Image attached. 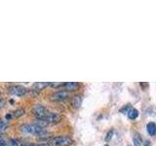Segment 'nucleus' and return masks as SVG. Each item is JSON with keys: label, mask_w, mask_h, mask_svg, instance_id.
Masks as SVG:
<instances>
[{"label": "nucleus", "mask_w": 156, "mask_h": 146, "mask_svg": "<svg viewBox=\"0 0 156 146\" xmlns=\"http://www.w3.org/2000/svg\"><path fill=\"white\" fill-rule=\"evenodd\" d=\"M67 91H74L76 88L78 87V83L76 82H67L63 86Z\"/></svg>", "instance_id": "nucleus-10"}, {"label": "nucleus", "mask_w": 156, "mask_h": 146, "mask_svg": "<svg viewBox=\"0 0 156 146\" xmlns=\"http://www.w3.org/2000/svg\"><path fill=\"white\" fill-rule=\"evenodd\" d=\"M144 146H150V142H149V141H146Z\"/></svg>", "instance_id": "nucleus-23"}, {"label": "nucleus", "mask_w": 156, "mask_h": 146, "mask_svg": "<svg viewBox=\"0 0 156 146\" xmlns=\"http://www.w3.org/2000/svg\"><path fill=\"white\" fill-rule=\"evenodd\" d=\"M50 86L54 88H58L61 86H65V84L63 83H50Z\"/></svg>", "instance_id": "nucleus-18"}, {"label": "nucleus", "mask_w": 156, "mask_h": 146, "mask_svg": "<svg viewBox=\"0 0 156 146\" xmlns=\"http://www.w3.org/2000/svg\"><path fill=\"white\" fill-rule=\"evenodd\" d=\"M7 127H8V123L5 120H2L1 121V131L2 133L7 129Z\"/></svg>", "instance_id": "nucleus-16"}, {"label": "nucleus", "mask_w": 156, "mask_h": 146, "mask_svg": "<svg viewBox=\"0 0 156 146\" xmlns=\"http://www.w3.org/2000/svg\"><path fill=\"white\" fill-rule=\"evenodd\" d=\"M8 145L9 146H23V144L17 139H11L8 142Z\"/></svg>", "instance_id": "nucleus-15"}, {"label": "nucleus", "mask_w": 156, "mask_h": 146, "mask_svg": "<svg viewBox=\"0 0 156 146\" xmlns=\"http://www.w3.org/2000/svg\"><path fill=\"white\" fill-rule=\"evenodd\" d=\"M68 96H69V94L67 91H58L51 96V99L55 101H61L66 99Z\"/></svg>", "instance_id": "nucleus-5"}, {"label": "nucleus", "mask_w": 156, "mask_h": 146, "mask_svg": "<svg viewBox=\"0 0 156 146\" xmlns=\"http://www.w3.org/2000/svg\"><path fill=\"white\" fill-rule=\"evenodd\" d=\"M33 113L39 119H43L48 114V110L41 104H36L33 107Z\"/></svg>", "instance_id": "nucleus-4"}, {"label": "nucleus", "mask_w": 156, "mask_h": 146, "mask_svg": "<svg viewBox=\"0 0 156 146\" xmlns=\"http://www.w3.org/2000/svg\"><path fill=\"white\" fill-rule=\"evenodd\" d=\"M105 146H108V145H105Z\"/></svg>", "instance_id": "nucleus-24"}, {"label": "nucleus", "mask_w": 156, "mask_h": 146, "mask_svg": "<svg viewBox=\"0 0 156 146\" xmlns=\"http://www.w3.org/2000/svg\"><path fill=\"white\" fill-rule=\"evenodd\" d=\"M20 130L24 134H35V135L39 136V137H48V135H49V133H47V131L44 130V128H41V127H39L35 124L22 125L20 127Z\"/></svg>", "instance_id": "nucleus-1"}, {"label": "nucleus", "mask_w": 156, "mask_h": 146, "mask_svg": "<svg viewBox=\"0 0 156 146\" xmlns=\"http://www.w3.org/2000/svg\"><path fill=\"white\" fill-rule=\"evenodd\" d=\"M28 146H49L47 143H40V144H29Z\"/></svg>", "instance_id": "nucleus-20"}, {"label": "nucleus", "mask_w": 156, "mask_h": 146, "mask_svg": "<svg viewBox=\"0 0 156 146\" xmlns=\"http://www.w3.org/2000/svg\"><path fill=\"white\" fill-rule=\"evenodd\" d=\"M81 101H82V99L80 96H74L72 99V104L75 107H79L81 104Z\"/></svg>", "instance_id": "nucleus-13"}, {"label": "nucleus", "mask_w": 156, "mask_h": 146, "mask_svg": "<svg viewBox=\"0 0 156 146\" xmlns=\"http://www.w3.org/2000/svg\"><path fill=\"white\" fill-rule=\"evenodd\" d=\"M61 119H62L61 115H58V113H54V112H48V114L43 118V120H45L46 122L51 124L58 123V122L61 121Z\"/></svg>", "instance_id": "nucleus-6"}, {"label": "nucleus", "mask_w": 156, "mask_h": 146, "mask_svg": "<svg viewBox=\"0 0 156 146\" xmlns=\"http://www.w3.org/2000/svg\"><path fill=\"white\" fill-rule=\"evenodd\" d=\"M5 117H6V119H7V120H10V119H11L12 115H11V114H7V115L5 116Z\"/></svg>", "instance_id": "nucleus-22"}, {"label": "nucleus", "mask_w": 156, "mask_h": 146, "mask_svg": "<svg viewBox=\"0 0 156 146\" xmlns=\"http://www.w3.org/2000/svg\"><path fill=\"white\" fill-rule=\"evenodd\" d=\"M146 130H147V133L150 135H154L156 134V124L150 122V123L146 125Z\"/></svg>", "instance_id": "nucleus-8"}, {"label": "nucleus", "mask_w": 156, "mask_h": 146, "mask_svg": "<svg viewBox=\"0 0 156 146\" xmlns=\"http://www.w3.org/2000/svg\"><path fill=\"white\" fill-rule=\"evenodd\" d=\"M35 125H37V126H39V127H41V128H45V127L49 124L48 122H46L45 120H43V119H39V118H37L36 120H35V123H34Z\"/></svg>", "instance_id": "nucleus-12"}, {"label": "nucleus", "mask_w": 156, "mask_h": 146, "mask_svg": "<svg viewBox=\"0 0 156 146\" xmlns=\"http://www.w3.org/2000/svg\"><path fill=\"white\" fill-rule=\"evenodd\" d=\"M133 141H134L135 146H141V143H143V139H141L140 134H135Z\"/></svg>", "instance_id": "nucleus-11"}, {"label": "nucleus", "mask_w": 156, "mask_h": 146, "mask_svg": "<svg viewBox=\"0 0 156 146\" xmlns=\"http://www.w3.org/2000/svg\"><path fill=\"white\" fill-rule=\"evenodd\" d=\"M5 145H6V142H5L3 136H1V143H0V146H5Z\"/></svg>", "instance_id": "nucleus-21"}, {"label": "nucleus", "mask_w": 156, "mask_h": 146, "mask_svg": "<svg viewBox=\"0 0 156 146\" xmlns=\"http://www.w3.org/2000/svg\"><path fill=\"white\" fill-rule=\"evenodd\" d=\"M8 90L10 94L17 96H23L27 92V90L23 86H11Z\"/></svg>", "instance_id": "nucleus-3"}, {"label": "nucleus", "mask_w": 156, "mask_h": 146, "mask_svg": "<svg viewBox=\"0 0 156 146\" xmlns=\"http://www.w3.org/2000/svg\"><path fill=\"white\" fill-rule=\"evenodd\" d=\"M50 86V83H47V82H36L34 83L32 85V88L34 90H38V91H41L43 89H45L46 87Z\"/></svg>", "instance_id": "nucleus-7"}, {"label": "nucleus", "mask_w": 156, "mask_h": 146, "mask_svg": "<svg viewBox=\"0 0 156 146\" xmlns=\"http://www.w3.org/2000/svg\"><path fill=\"white\" fill-rule=\"evenodd\" d=\"M112 135H113V130H111L110 131H108V133H107V134L105 136V141H109L112 138Z\"/></svg>", "instance_id": "nucleus-17"}, {"label": "nucleus", "mask_w": 156, "mask_h": 146, "mask_svg": "<svg viewBox=\"0 0 156 146\" xmlns=\"http://www.w3.org/2000/svg\"><path fill=\"white\" fill-rule=\"evenodd\" d=\"M24 112H26V111H24L23 109H17L16 111L13 112V116L16 117V118H19V117L24 115Z\"/></svg>", "instance_id": "nucleus-14"}, {"label": "nucleus", "mask_w": 156, "mask_h": 146, "mask_svg": "<svg viewBox=\"0 0 156 146\" xmlns=\"http://www.w3.org/2000/svg\"><path fill=\"white\" fill-rule=\"evenodd\" d=\"M128 107H129V105H126V106H124L123 108H122L121 110H120V112H127V113H128Z\"/></svg>", "instance_id": "nucleus-19"}, {"label": "nucleus", "mask_w": 156, "mask_h": 146, "mask_svg": "<svg viewBox=\"0 0 156 146\" xmlns=\"http://www.w3.org/2000/svg\"><path fill=\"white\" fill-rule=\"evenodd\" d=\"M71 143L72 139L67 135H60L50 140V145L52 146H69Z\"/></svg>", "instance_id": "nucleus-2"}, {"label": "nucleus", "mask_w": 156, "mask_h": 146, "mask_svg": "<svg viewBox=\"0 0 156 146\" xmlns=\"http://www.w3.org/2000/svg\"><path fill=\"white\" fill-rule=\"evenodd\" d=\"M128 117H129V119L131 120H135L138 118V116H139V111L136 110V108H130L129 111H128Z\"/></svg>", "instance_id": "nucleus-9"}]
</instances>
